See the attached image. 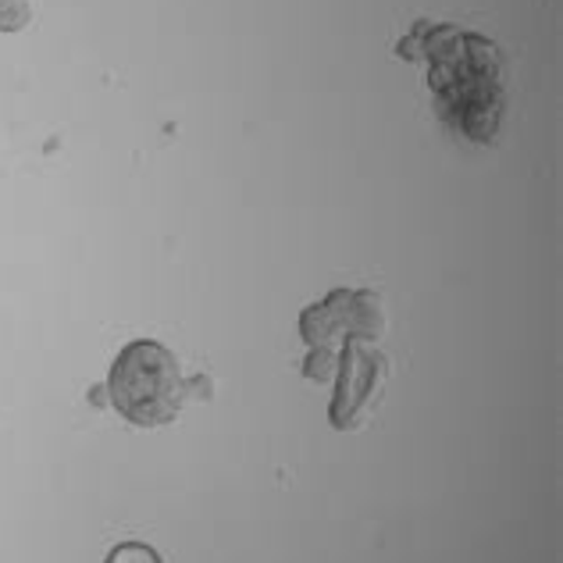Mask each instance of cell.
<instances>
[{"mask_svg":"<svg viewBox=\"0 0 563 563\" xmlns=\"http://www.w3.org/2000/svg\"><path fill=\"white\" fill-rule=\"evenodd\" d=\"M108 389L114 410L140 428L165 424L183 407L179 364L165 346L151 343V339H136L118 353Z\"/></svg>","mask_w":563,"mask_h":563,"instance_id":"cell-1","label":"cell"},{"mask_svg":"<svg viewBox=\"0 0 563 563\" xmlns=\"http://www.w3.org/2000/svg\"><path fill=\"white\" fill-rule=\"evenodd\" d=\"M108 563H165V560H161L154 545H146V542H122L111 550Z\"/></svg>","mask_w":563,"mask_h":563,"instance_id":"cell-2","label":"cell"},{"mask_svg":"<svg viewBox=\"0 0 563 563\" xmlns=\"http://www.w3.org/2000/svg\"><path fill=\"white\" fill-rule=\"evenodd\" d=\"M29 0H0V33H19L22 25H29Z\"/></svg>","mask_w":563,"mask_h":563,"instance_id":"cell-3","label":"cell"}]
</instances>
